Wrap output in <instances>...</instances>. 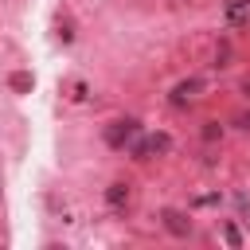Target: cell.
I'll use <instances>...</instances> for the list:
<instances>
[{"mask_svg":"<svg viewBox=\"0 0 250 250\" xmlns=\"http://www.w3.org/2000/svg\"><path fill=\"white\" fill-rule=\"evenodd\" d=\"M133 133H137V121H113V129L105 137H109V145H125Z\"/></svg>","mask_w":250,"mask_h":250,"instance_id":"cell-1","label":"cell"},{"mask_svg":"<svg viewBox=\"0 0 250 250\" xmlns=\"http://www.w3.org/2000/svg\"><path fill=\"white\" fill-rule=\"evenodd\" d=\"M105 199H109V207H125V203H129V188H125V184H113Z\"/></svg>","mask_w":250,"mask_h":250,"instance_id":"cell-2","label":"cell"},{"mask_svg":"<svg viewBox=\"0 0 250 250\" xmlns=\"http://www.w3.org/2000/svg\"><path fill=\"white\" fill-rule=\"evenodd\" d=\"M164 227H168L172 234H188V223H184L176 211H164Z\"/></svg>","mask_w":250,"mask_h":250,"instance_id":"cell-3","label":"cell"},{"mask_svg":"<svg viewBox=\"0 0 250 250\" xmlns=\"http://www.w3.org/2000/svg\"><path fill=\"white\" fill-rule=\"evenodd\" d=\"M168 145H172V141H168V137H164V133H156V137H148V145H145V148H141V152H164V148H168Z\"/></svg>","mask_w":250,"mask_h":250,"instance_id":"cell-4","label":"cell"},{"mask_svg":"<svg viewBox=\"0 0 250 250\" xmlns=\"http://www.w3.org/2000/svg\"><path fill=\"white\" fill-rule=\"evenodd\" d=\"M12 86H16V90H27V86H31V78H27V74H16V78H12Z\"/></svg>","mask_w":250,"mask_h":250,"instance_id":"cell-5","label":"cell"}]
</instances>
